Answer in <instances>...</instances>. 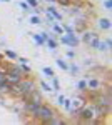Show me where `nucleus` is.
<instances>
[{"label":"nucleus","mask_w":112,"mask_h":125,"mask_svg":"<svg viewBox=\"0 0 112 125\" xmlns=\"http://www.w3.org/2000/svg\"><path fill=\"white\" fill-rule=\"evenodd\" d=\"M42 73H44L47 78H52L54 75H55V72H54V68H52V67H44V68H42Z\"/></svg>","instance_id":"f3484780"},{"label":"nucleus","mask_w":112,"mask_h":125,"mask_svg":"<svg viewBox=\"0 0 112 125\" xmlns=\"http://www.w3.org/2000/svg\"><path fill=\"white\" fill-rule=\"evenodd\" d=\"M77 90H79V92H80V94H84L85 90H87V80H79V82H77Z\"/></svg>","instance_id":"a211bd4d"},{"label":"nucleus","mask_w":112,"mask_h":125,"mask_svg":"<svg viewBox=\"0 0 112 125\" xmlns=\"http://www.w3.org/2000/svg\"><path fill=\"white\" fill-rule=\"evenodd\" d=\"M89 47L92 48V50H99V52H109V47L105 45V42H104V40H100L99 35L92 39V42L89 43Z\"/></svg>","instance_id":"20e7f679"},{"label":"nucleus","mask_w":112,"mask_h":125,"mask_svg":"<svg viewBox=\"0 0 112 125\" xmlns=\"http://www.w3.org/2000/svg\"><path fill=\"white\" fill-rule=\"evenodd\" d=\"M38 85H40V90H42V92H52V85L47 83V82H40Z\"/></svg>","instance_id":"412c9836"},{"label":"nucleus","mask_w":112,"mask_h":125,"mask_svg":"<svg viewBox=\"0 0 112 125\" xmlns=\"http://www.w3.org/2000/svg\"><path fill=\"white\" fill-rule=\"evenodd\" d=\"M89 20H85V19H80V17H75L74 20V30H75V33H82L84 30L89 29V23H87Z\"/></svg>","instance_id":"39448f33"},{"label":"nucleus","mask_w":112,"mask_h":125,"mask_svg":"<svg viewBox=\"0 0 112 125\" xmlns=\"http://www.w3.org/2000/svg\"><path fill=\"white\" fill-rule=\"evenodd\" d=\"M77 122L79 124H97V117H95V107L94 104H87L79 110L77 114Z\"/></svg>","instance_id":"f03ea898"},{"label":"nucleus","mask_w":112,"mask_h":125,"mask_svg":"<svg viewBox=\"0 0 112 125\" xmlns=\"http://www.w3.org/2000/svg\"><path fill=\"white\" fill-rule=\"evenodd\" d=\"M55 63H57V67H59V68H62V70H67V68H69V63H67L64 58H57V60H55Z\"/></svg>","instance_id":"aec40b11"},{"label":"nucleus","mask_w":112,"mask_h":125,"mask_svg":"<svg viewBox=\"0 0 112 125\" xmlns=\"http://www.w3.org/2000/svg\"><path fill=\"white\" fill-rule=\"evenodd\" d=\"M52 90H55L57 94L60 92V82H59V78H57L55 75L52 77Z\"/></svg>","instance_id":"6ab92c4d"},{"label":"nucleus","mask_w":112,"mask_h":125,"mask_svg":"<svg viewBox=\"0 0 112 125\" xmlns=\"http://www.w3.org/2000/svg\"><path fill=\"white\" fill-rule=\"evenodd\" d=\"M97 27L100 30H104V32H109L112 29V22L107 17H100V19H97Z\"/></svg>","instance_id":"6e6552de"},{"label":"nucleus","mask_w":112,"mask_h":125,"mask_svg":"<svg viewBox=\"0 0 112 125\" xmlns=\"http://www.w3.org/2000/svg\"><path fill=\"white\" fill-rule=\"evenodd\" d=\"M3 82H5V72L0 70V83H3Z\"/></svg>","instance_id":"2f4dec72"},{"label":"nucleus","mask_w":112,"mask_h":125,"mask_svg":"<svg viewBox=\"0 0 112 125\" xmlns=\"http://www.w3.org/2000/svg\"><path fill=\"white\" fill-rule=\"evenodd\" d=\"M13 2H19V0H13Z\"/></svg>","instance_id":"c9c22d12"},{"label":"nucleus","mask_w":112,"mask_h":125,"mask_svg":"<svg viewBox=\"0 0 112 125\" xmlns=\"http://www.w3.org/2000/svg\"><path fill=\"white\" fill-rule=\"evenodd\" d=\"M25 2H27V5L30 9H37L38 7V0H25Z\"/></svg>","instance_id":"393cba45"},{"label":"nucleus","mask_w":112,"mask_h":125,"mask_svg":"<svg viewBox=\"0 0 112 125\" xmlns=\"http://www.w3.org/2000/svg\"><path fill=\"white\" fill-rule=\"evenodd\" d=\"M67 72H70V75H79L80 68H79V65H77V63L70 62V63H69V68H67Z\"/></svg>","instance_id":"2eb2a0df"},{"label":"nucleus","mask_w":112,"mask_h":125,"mask_svg":"<svg viewBox=\"0 0 112 125\" xmlns=\"http://www.w3.org/2000/svg\"><path fill=\"white\" fill-rule=\"evenodd\" d=\"M28 22H30L32 25H40V23H42V19H40V15L30 13V17H28Z\"/></svg>","instance_id":"dca6fc26"},{"label":"nucleus","mask_w":112,"mask_h":125,"mask_svg":"<svg viewBox=\"0 0 112 125\" xmlns=\"http://www.w3.org/2000/svg\"><path fill=\"white\" fill-rule=\"evenodd\" d=\"M65 55H67V58L74 60V58H75V50H67V52H65Z\"/></svg>","instance_id":"cd10ccee"},{"label":"nucleus","mask_w":112,"mask_h":125,"mask_svg":"<svg viewBox=\"0 0 112 125\" xmlns=\"http://www.w3.org/2000/svg\"><path fill=\"white\" fill-rule=\"evenodd\" d=\"M54 22H55V19H54V17H52L50 13H47V12H45V23H49V25H52Z\"/></svg>","instance_id":"bb28decb"},{"label":"nucleus","mask_w":112,"mask_h":125,"mask_svg":"<svg viewBox=\"0 0 112 125\" xmlns=\"http://www.w3.org/2000/svg\"><path fill=\"white\" fill-rule=\"evenodd\" d=\"M52 32L57 35V39H59L60 35H64V33H65V32H64V27H62V23H60V22H54V23H52Z\"/></svg>","instance_id":"9b49d317"},{"label":"nucleus","mask_w":112,"mask_h":125,"mask_svg":"<svg viewBox=\"0 0 112 125\" xmlns=\"http://www.w3.org/2000/svg\"><path fill=\"white\" fill-rule=\"evenodd\" d=\"M102 80H99V78H95V77H90L87 78V88L89 90H100V87H102Z\"/></svg>","instance_id":"0eeeda50"},{"label":"nucleus","mask_w":112,"mask_h":125,"mask_svg":"<svg viewBox=\"0 0 112 125\" xmlns=\"http://www.w3.org/2000/svg\"><path fill=\"white\" fill-rule=\"evenodd\" d=\"M62 27H64V32H65V33H75L74 25H69V23H62Z\"/></svg>","instance_id":"5701e85b"},{"label":"nucleus","mask_w":112,"mask_h":125,"mask_svg":"<svg viewBox=\"0 0 112 125\" xmlns=\"http://www.w3.org/2000/svg\"><path fill=\"white\" fill-rule=\"evenodd\" d=\"M45 12H47V13H50V15L55 19V22H64V15H62V13H60L54 5H49V7L45 9Z\"/></svg>","instance_id":"1a4fd4ad"},{"label":"nucleus","mask_w":112,"mask_h":125,"mask_svg":"<svg viewBox=\"0 0 112 125\" xmlns=\"http://www.w3.org/2000/svg\"><path fill=\"white\" fill-rule=\"evenodd\" d=\"M104 42H105V45L109 47V50H111V48H112V40H111V39H105Z\"/></svg>","instance_id":"473e14b6"},{"label":"nucleus","mask_w":112,"mask_h":125,"mask_svg":"<svg viewBox=\"0 0 112 125\" xmlns=\"http://www.w3.org/2000/svg\"><path fill=\"white\" fill-rule=\"evenodd\" d=\"M45 45H47L49 48H50L52 52H55L57 48H59V39H57V35H55V33H54V35H50V37H49V39L45 40Z\"/></svg>","instance_id":"9d476101"},{"label":"nucleus","mask_w":112,"mask_h":125,"mask_svg":"<svg viewBox=\"0 0 112 125\" xmlns=\"http://www.w3.org/2000/svg\"><path fill=\"white\" fill-rule=\"evenodd\" d=\"M64 98H65V97L62 95V94H59V95H57V104L62 105V104H64Z\"/></svg>","instance_id":"7c9ffc66"},{"label":"nucleus","mask_w":112,"mask_h":125,"mask_svg":"<svg viewBox=\"0 0 112 125\" xmlns=\"http://www.w3.org/2000/svg\"><path fill=\"white\" fill-rule=\"evenodd\" d=\"M59 43H62L69 48H77L80 45V39H79L77 33H64V35L59 37Z\"/></svg>","instance_id":"7ed1b4c3"},{"label":"nucleus","mask_w":112,"mask_h":125,"mask_svg":"<svg viewBox=\"0 0 112 125\" xmlns=\"http://www.w3.org/2000/svg\"><path fill=\"white\" fill-rule=\"evenodd\" d=\"M0 2H10V0H0Z\"/></svg>","instance_id":"f704fd0d"},{"label":"nucleus","mask_w":112,"mask_h":125,"mask_svg":"<svg viewBox=\"0 0 112 125\" xmlns=\"http://www.w3.org/2000/svg\"><path fill=\"white\" fill-rule=\"evenodd\" d=\"M17 63H28V60L25 57H17V60H15Z\"/></svg>","instance_id":"c756f323"},{"label":"nucleus","mask_w":112,"mask_h":125,"mask_svg":"<svg viewBox=\"0 0 112 125\" xmlns=\"http://www.w3.org/2000/svg\"><path fill=\"white\" fill-rule=\"evenodd\" d=\"M19 5H20V9H22V12H30L32 13V9L27 5V2H19Z\"/></svg>","instance_id":"b1692460"},{"label":"nucleus","mask_w":112,"mask_h":125,"mask_svg":"<svg viewBox=\"0 0 112 125\" xmlns=\"http://www.w3.org/2000/svg\"><path fill=\"white\" fill-rule=\"evenodd\" d=\"M62 107L65 108L67 112H70V110H72V100H70V98H64V104H62Z\"/></svg>","instance_id":"4be33fe9"},{"label":"nucleus","mask_w":112,"mask_h":125,"mask_svg":"<svg viewBox=\"0 0 112 125\" xmlns=\"http://www.w3.org/2000/svg\"><path fill=\"white\" fill-rule=\"evenodd\" d=\"M30 35H32V39H34V42L37 43L38 47H44V45H45V40L42 39V35H40V33H30Z\"/></svg>","instance_id":"4468645a"},{"label":"nucleus","mask_w":112,"mask_h":125,"mask_svg":"<svg viewBox=\"0 0 112 125\" xmlns=\"http://www.w3.org/2000/svg\"><path fill=\"white\" fill-rule=\"evenodd\" d=\"M55 3L62 5V7H69V5H72V0H57Z\"/></svg>","instance_id":"a878e982"},{"label":"nucleus","mask_w":112,"mask_h":125,"mask_svg":"<svg viewBox=\"0 0 112 125\" xmlns=\"http://www.w3.org/2000/svg\"><path fill=\"white\" fill-rule=\"evenodd\" d=\"M47 124H52V125H62V124H67V120H64L60 114H55V115L52 117V118H50V120H49Z\"/></svg>","instance_id":"f8f14e48"},{"label":"nucleus","mask_w":112,"mask_h":125,"mask_svg":"<svg viewBox=\"0 0 112 125\" xmlns=\"http://www.w3.org/2000/svg\"><path fill=\"white\" fill-rule=\"evenodd\" d=\"M57 112H55V108L52 105H49V104H40L38 105V108L35 110V114L32 115V120L34 122H37V124H47L52 117L55 115Z\"/></svg>","instance_id":"f257e3e1"},{"label":"nucleus","mask_w":112,"mask_h":125,"mask_svg":"<svg viewBox=\"0 0 112 125\" xmlns=\"http://www.w3.org/2000/svg\"><path fill=\"white\" fill-rule=\"evenodd\" d=\"M44 2H49V3H55L57 0H44Z\"/></svg>","instance_id":"72a5a7b5"},{"label":"nucleus","mask_w":112,"mask_h":125,"mask_svg":"<svg viewBox=\"0 0 112 125\" xmlns=\"http://www.w3.org/2000/svg\"><path fill=\"white\" fill-rule=\"evenodd\" d=\"M2 53H3V58H9L10 62H15V60H17V57H19V55H17L13 50H10V48H5Z\"/></svg>","instance_id":"ddd939ff"},{"label":"nucleus","mask_w":112,"mask_h":125,"mask_svg":"<svg viewBox=\"0 0 112 125\" xmlns=\"http://www.w3.org/2000/svg\"><path fill=\"white\" fill-rule=\"evenodd\" d=\"M99 33L97 32H92V30H84L82 33H80V43H85V45H89L90 42H92L94 37H97Z\"/></svg>","instance_id":"423d86ee"},{"label":"nucleus","mask_w":112,"mask_h":125,"mask_svg":"<svg viewBox=\"0 0 112 125\" xmlns=\"http://www.w3.org/2000/svg\"><path fill=\"white\" fill-rule=\"evenodd\" d=\"M104 7L105 10H112V0H104Z\"/></svg>","instance_id":"c85d7f7f"}]
</instances>
